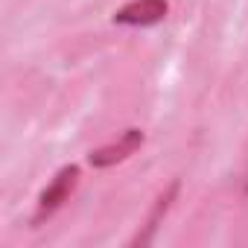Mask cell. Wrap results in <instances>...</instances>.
Returning a JSON list of instances; mask_svg holds the SVG:
<instances>
[{
	"label": "cell",
	"mask_w": 248,
	"mask_h": 248,
	"mask_svg": "<svg viewBox=\"0 0 248 248\" xmlns=\"http://www.w3.org/2000/svg\"><path fill=\"white\" fill-rule=\"evenodd\" d=\"M140 146H143V132L140 129H126L120 135V140H114L102 149H93L88 155V164L91 167H114L120 161H126L129 155H135Z\"/></svg>",
	"instance_id": "7a4b0ae2"
},
{
	"label": "cell",
	"mask_w": 248,
	"mask_h": 248,
	"mask_svg": "<svg viewBox=\"0 0 248 248\" xmlns=\"http://www.w3.org/2000/svg\"><path fill=\"white\" fill-rule=\"evenodd\" d=\"M76 184H79V167H76V164L62 167V170L56 172V178H53V181L44 187V193L38 196V204H35V213H32V225L47 222V219L70 199V193L76 190Z\"/></svg>",
	"instance_id": "6da1fadb"
},
{
	"label": "cell",
	"mask_w": 248,
	"mask_h": 248,
	"mask_svg": "<svg viewBox=\"0 0 248 248\" xmlns=\"http://www.w3.org/2000/svg\"><path fill=\"white\" fill-rule=\"evenodd\" d=\"M178 178L155 199V204H152V213H149V219L143 222V231H138V236L129 242V245H149L152 239H155V231H158V225H161V219L167 216V210L172 207V202H175V196H178Z\"/></svg>",
	"instance_id": "277c9868"
},
{
	"label": "cell",
	"mask_w": 248,
	"mask_h": 248,
	"mask_svg": "<svg viewBox=\"0 0 248 248\" xmlns=\"http://www.w3.org/2000/svg\"><path fill=\"white\" fill-rule=\"evenodd\" d=\"M167 18V0H132L114 12V24L123 27H152Z\"/></svg>",
	"instance_id": "3957f363"
}]
</instances>
